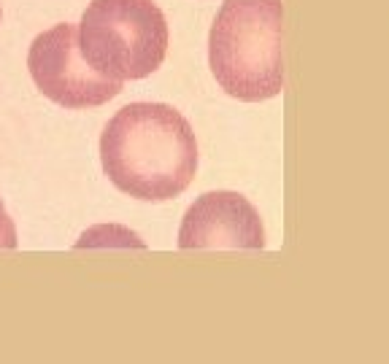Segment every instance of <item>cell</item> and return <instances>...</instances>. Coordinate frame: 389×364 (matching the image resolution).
<instances>
[{
    "instance_id": "1",
    "label": "cell",
    "mask_w": 389,
    "mask_h": 364,
    "mask_svg": "<svg viewBox=\"0 0 389 364\" xmlns=\"http://www.w3.org/2000/svg\"><path fill=\"white\" fill-rule=\"evenodd\" d=\"M103 173L119 192L143 203L179 197L197 173L192 124L173 105L130 103L103 127Z\"/></svg>"
},
{
    "instance_id": "2",
    "label": "cell",
    "mask_w": 389,
    "mask_h": 364,
    "mask_svg": "<svg viewBox=\"0 0 389 364\" xmlns=\"http://www.w3.org/2000/svg\"><path fill=\"white\" fill-rule=\"evenodd\" d=\"M208 65L235 100L259 103L284 90V3L225 0L208 32Z\"/></svg>"
},
{
    "instance_id": "3",
    "label": "cell",
    "mask_w": 389,
    "mask_h": 364,
    "mask_svg": "<svg viewBox=\"0 0 389 364\" xmlns=\"http://www.w3.org/2000/svg\"><path fill=\"white\" fill-rule=\"evenodd\" d=\"M79 46L108 79H146L168 54V22L154 0H92L79 25Z\"/></svg>"
},
{
    "instance_id": "4",
    "label": "cell",
    "mask_w": 389,
    "mask_h": 364,
    "mask_svg": "<svg viewBox=\"0 0 389 364\" xmlns=\"http://www.w3.org/2000/svg\"><path fill=\"white\" fill-rule=\"evenodd\" d=\"M28 70L43 97L73 111L97 108L114 100L125 87V81L97 73L84 60L79 46V28L70 22L35 35L28 52Z\"/></svg>"
},
{
    "instance_id": "5",
    "label": "cell",
    "mask_w": 389,
    "mask_h": 364,
    "mask_svg": "<svg viewBox=\"0 0 389 364\" xmlns=\"http://www.w3.org/2000/svg\"><path fill=\"white\" fill-rule=\"evenodd\" d=\"M179 248H265V227L259 211L238 192H206L184 213Z\"/></svg>"
},
{
    "instance_id": "6",
    "label": "cell",
    "mask_w": 389,
    "mask_h": 364,
    "mask_svg": "<svg viewBox=\"0 0 389 364\" xmlns=\"http://www.w3.org/2000/svg\"><path fill=\"white\" fill-rule=\"evenodd\" d=\"M19 245L17 241V227L11 221V216L6 213V205L0 203V251H14Z\"/></svg>"
},
{
    "instance_id": "7",
    "label": "cell",
    "mask_w": 389,
    "mask_h": 364,
    "mask_svg": "<svg viewBox=\"0 0 389 364\" xmlns=\"http://www.w3.org/2000/svg\"><path fill=\"white\" fill-rule=\"evenodd\" d=\"M0 17H3V11H0Z\"/></svg>"
}]
</instances>
